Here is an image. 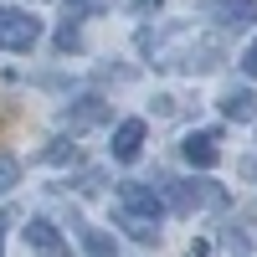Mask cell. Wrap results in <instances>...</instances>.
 Wrapping results in <instances>:
<instances>
[{"mask_svg": "<svg viewBox=\"0 0 257 257\" xmlns=\"http://www.w3.org/2000/svg\"><path fill=\"white\" fill-rule=\"evenodd\" d=\"M221 113H226L231 123H247V118H257V93H252V88H231V93L221 98Z\"/></svg>", "mask_w": 257, "mask_h": 257, "instance_id": "obj_8", "label": "cell"}, {"mask_svg": "<svg viewBox=\"0 0 257 257\" xmlns=\"http://www.w3.org/2000/svg\"><path fill=\"white\" fill-rule=\"evenodd\" d=\"M190 257H211V247L206 242H190Z\"/></svg>", "mask_w": 257, "mask_h": 257, "instance_id": "obj_17", "label": "cell"}, {"mask_svg": "<svg viewBox=\"0 0 257 257\" xmlns=\"http://www.w3.org/2000/svg\"><path fill=\"white\" fill-rule=\"evenodd\" d=\"M118 211H128V216H149V221H160V196L149 185H139V180H123L118 185Z\"/></svg>", "mask_w": 257, "mask_h": 257, "instance_id": "obj_3", "label": "cell"}, {"mask_svg": "<svg viewBox=\"0 0 257 257\" xmlns=\"http://www.w3.org/2000/svg\"><path fill=\"white\" fill-rule=\"evenodd\" d=\"M108 103H103V98H77V103H67V113H62V118H67V128H72V134H82V128H98V123H108Z\"/></svg>", "mask_w": 257, "mask_h": 257, "instance_id": "obj_4", "label": "cell"}, {"mask_svg": "<svg viewBox=\"0 0 257 257\" xmlns=\"http://www.w3.org/2000/svg\"><path fill=\"white\" fill-rule=\"evenodd\" d=\"M139 149H144V118H123V123L113 128L108 155H113L118 165H128V160H139Z\"/></svg>", "mask_w": 257, "mask_h": 257, "instance_id": "obj_7", "label": "cell"}, {"mask_svg": "<svg viewBox=\"0 0 257 257\" xmlns=\"http://www.w3.org/2000/svg\"><path fill=\"white\" fill-rule=\"evenodd\" d=\"M221 201H226V196H221L211 180H175V185H170V206H175L180 216H190L196 206H221Z\"/></svg>", "mask_w": 257, "mask_h": 257, "instance_id": "obj_2", "label": "cell"}, {"mask_svg": "<svg viewBox=\"0 0 257 257\" xmlns=\"http://www.w3.org/2000/svg\"><path fill=\"white\" fill-rule=\"evenodd\" d=\"M77 47H82V31L77 26H62L57 31V52H77Z\"/></svg>", "mask_w": 257, "mask_h": 257, "instance_id": "obj_12", "label": "cell"}, {"mask_svg": "<svg viewBox=\"0 0 257 257\" xmlns=\"http://www.w3.org/2000/svg\"><path fill=\"white\" fill-rule=\"evenodd\" d=\"M242 72H247V77H257V41L242 52Z\"/></svg>", "mask_w": 257, "mask_h": 257, "instance_id": "obj_14", "label": "cell"}, {"mask_svg": "<svg viewBox=\"0 0 257 257\" xmlns=\"http://www.w3.org/2000/svg\"><path fill=\"white\" fill-rule=\"evenodd\" d=\"M16 216H11V211H0V257H6V226H11Z\"/></svg>", "mask_w": 257, "mask_h": 257, "instance_id": "obj_16", "label": "cell"}, {"mask_svg": "<svg viewBox=\"0 0 257 257\" xmlns=\"http://www.w3.org/2000/svg\"><path fill=\"white\" fill-rule=\"evenodd\" d=\"M206 16L216 21V26H252L257 21V0H206Z\"/></svg>", "mask_w": 257, "mask_h": 257, "instance_id": "obj_6", "label": "cell"}, {"mask_svg": "<svg viewBox=\"0 0 257 257\" xmlns=\"http://www.w3.org/2000/svg\"><path fill=\"white\" fill-rule=\"evenodd\" d=\"M36 36H41V21H36V16L0 6V47H6V52H31Z\"/></svg>", "mask_w": 257, "mask_h": 257, "instance_id": "obj_1", "label": "cell"}, {"mask_svg": "<svg viewBox=\"0 0 257 257\" xmlns=\"http://www.w3.org/2000/svg\"><path fill=\"white\" fill-rule=\"evenodd\" d=\"M67 155H72V149L62 144V139H52V144H47V155H41V160H67Z\"/></svg>", "mask_w": 257, "mask_h": 257, "instance_id": "obj_15", "label": "cell"}, {"mask_svg": "<svg viewBox=\"0 0 257 257\" xmlns=\"http://www.w3.org/2000/svg\"><path fill=\"white\" fill-rule=\"evenodd\" d=\"M180 149H185V160H190V165H201V170H211V165L221 160V149H216V134H190Z\"/></svg>", "mask_w": 257, "mask_h": 257, "instance_id": "obj_9", "label": "cell"}, {"mask_svg": "<svg viewBox=\"0 0 257 257\" xmlns=\"http://www.w3.org/2000/svg\"><path fill=\"white\" fill-rule=\"evenodd\" d=\"M82 247H88V257H113V242L98 226H82Z\"/></svg>", "mask_w": 257, "mask_h": 257, "instance_id": "obj_10", "label": "cell"}, {"mask_svg": "<svg viewBox=\"0 0 257 257\" xmlns=\"http://www.w3.org/2000/svg\"><path fill=\"white\" fill-rule=\"evenodd\" d=\"M16 185H21V160L0 149V190H16Z\"/></svg>", "mask_w": 257, "mask_h": 257, "instance_id": "obj_11", "label": "cell"}, {"mask_svg": "<svg viewBox=\"0 0 257 257\" xmlns=\"http://www.w3.org/2000/svg\"><path fill=\"white\" fill-rule=\"evenodd\" d=\"M26 247L41 252V257H67V237H62L47 216H31V226H26Z\"/></svg>", "mask_w": 257, "mask_h": 257, "instance_id": "obj_5", "label": "cell"}, {"mask_svg": "<svg viewBox=\"0 0 257 257\" xmlns=\"http://www.w3.org/2000/svg\"><path fill=\"white\" fill-rule=\"evenodd\" d=\"M67 6H72V11H82V16H103L113 0H67Z\"/></svg>", "mask_w": 257, "mask_h": 257, "instance_id": "obj_13", "label": "cell"}]
</instances>
